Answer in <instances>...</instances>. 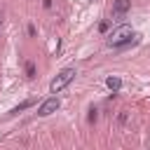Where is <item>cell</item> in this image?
I'll use <instances>...</instances> for the list:
<instances>
[{
    "instance_id": "8992f818",
    "label": "cell",
    "mask_w": 150,
    "mask_h": 150,
    "mask_svg": "<svg viewBox=\"0 0 150 150\" xmlns=\"http://www.w3.org/2000/svg\"><path fill=\"white\" fill-rule=\"evenodd\" d=\"M105 84H108V89H110V91H120L122 80H120V77H115V75H110V77L105 80Z\"/></svg>"
},
{
    "instance_id": "52a82bcc",
    "label": "cell",
    "mask_w": 150,
    "mask_h": 150,
    "mask_svg": "<svg viewBox=\"0 0 150 150\" xmlns=\"http://www.w3.org/2000/svg\"><path fill=\"white\" fill-rule=\"evenodd\" d=\"M26 75L28 77H35V63L33 61H26Z\"/></svg>"
},
{
    "instance_id": "277c9868",
    "label": "cell",
    "mask_w": 150,
    "mask_h": 150,
    "mask_svg": "<svg viewBox=\"0 0 150 150\" xmlns=\"http://www.w3.org/2000/svg\"><path fill=\"white\" fill-rule=\"evenodd\" d=\"M129 7H131V0H115V2H112V16H115V19L124 16V14L129 12Z\"/></svg>"
},
{
    "instance_id": "7a4b0ae2",
    "label": "cell",
    "mask_w": 150,
    "mask_h": 150,
    "mask_svg": "<svg viewBox=\"0 0 150 150\" xmlns=\"http://www.w3.org/2000/svg\"><path fill=\"white\" fill-rule=\"evenodd\" d=\"M75 75H77V70L75 68H66V70H61L54 80H52V84H49V89H52V94H56V91H61V89H66L73 80H75Z\"/></svg>"
},
{
    "instance_id": "5b68a950",
    "label": "cell",
    "mask_w": 150,
    "mask_h": 150,
    "mask_svg": "<svg viewBox=\"0 0 150 150\" xmlns=\"http://www.w3.org/2000/svg\"><path fill=\"white\" fill-rule=\"evenodd\" d=\"M33 105H35V101H33V98H28V101L19 103L16 108H12V110H9V115H19V112H23V110H28V108H33Z\"/></svg>"
},
{
    "instance_id": "ba28073f",
    "label": "cell",
    "mask_w": 150,
    "mask_h": 150,
    "mask_svg": "<svg viewBox=\"0 0 150 150\" xmlns=\"http://www.w3.org/2000/svg\"><path fill=\"white\" fill-rule=\"evenodd\" d=\"M94 120H96V108H91V110H89V122H94Z\"/></svg>"
},
{
    "instance_id": "30bf717a",
    "label": "cell",
    "mask_w": 150,
    "mask_h": 150,
    "mask_svg": "<svg viewBox=\"0 0 150 150\" xmlns=\"http://www.w3.org/2000/svg\"><path fill=\"white\" fill-rule=\"evenodd\" d=\"M0 23H2V14H0Z\"/></svg>"
},
{
    "instance_id": "3957f363",
    "label": "cell",
    "mask_w": 150,
    "mask_h": 150,
    "mask_svg": "<svg viewBox=\"0 0 150 150\" xmlns=\"http://www.w3.org/2000/svg\"><path fill=\"white\" fill-rule=\"evenodd\" d=\"M59 105H61V101H59L56 96H49V98H45V101L40 103V108H38V115H40V117H47V115L56 112V110H59Z\"/></svg>"
},
{
    "instance_id": "6da1fadb",
    "label": "cell",
    "mask_w": 150,
    "mask_h": 150,
    "mask_svg": "<svg viewBox=\"0 0 150 150\" xmlns=\"http://www.w3.org/2000/svg\"><path fill=\"white\" fill-rule=\"evenodd\" d=\"M131 42H136V33L131 30V26H117L110 35H108V45L112 49H124Z\"/></svg>"
},
{
    "instance_id": "9c48e42d",
    "label": "cell",
    "mask_w": 150,
    "mask_h": 150,
    "mask_svg": "<svg viewBox=\"0 0 150 150\" xmlns=\"http://www.w3.org/2000/svg\"><path fill=\"white\" fill-rule=\"evenodd\" d=\"M42 7L45 9H52V0H42Z\"/></svg>"
}]
</instances>
